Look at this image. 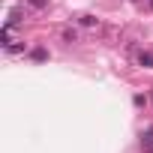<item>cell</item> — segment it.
Instances as JSON below:
<instances>
[{"label":"cell","mask_w":153,"mask_h":153,"mask_svg":"<svg viewBox=\"0 0 153 153\" xmlns=\"http://www.w3.org/2000/svg\"><path fill=\"white\" fill-rule=\"evenodd\" d=\"M147 132H150V135H153V126H150V129H147Z\"/></svg>","instance_id":"cell-6"},{"label":"cell","mask_w":153,"mask_h":153,"mask_svg":"<svg viewBox=\"0 0 153 153\" xmlns=\"http://www.w3.org/2000/svg\"><path fill=\"white\" fill-rule=\"evenodd\" d=\"M81 24H84V27H93L96 18H93V15H81Z\"/></svg>","instance_id":"cell-4"},{"label":"cell","mask_w":153,"mask_h":153,"mask_svg":"<svg viewBox=\"0 0 153 153\" xmlns=\"http://www.w3.org/2000/svg\"><path fill=\"white\" fill-rule=\"evenodd\" d=\"M150 6H153V0H150Z\"/></svg>","instance_id":"cell-7"},{"label":"cell","mask_w":153,"mask_h":153,"mask_svg":"<svg viewBox=\"0 0 153 153\" xmlns=\"http://www.w3.org/2000/svg\"><path fill=\"white\" fill-rule=\"evenodd\" d=\"M30 57H33V60H45V57H48V51H45V48H33V54H30Z\"/></svg>","instance_id":"cell-2"},{"label":"cell","mask_w":153,"mask_h":153,"mask_svg":"<svg viewBox=\"0 0 153 153\" xmlns=\"http://www.w3.org/2000/svg\"><path fill=\"white\" fill-rule=\"evenodd\" d=\"M75 39H78L75 30H63V42H75Z\"/></svg>","instance_id":"cell-3"},{"label":"cell","mask_w":153,"mask_h":153,"mask_svg":"<svg viewBox=\"0 0 153 153\" xmlns=\"http://www.w3.org/2000/svg\"><path fill=\"white\" fill-rule=\"evenodd\" d=\"M138 63L147 66V69H153V54H150V51H141V54H138Z\"/></svg>","instance_id":"cell-1"},{"label":"cell","mask_w":153,"mask_h":153,"mask_svg":"<svg viewBox=\"0 0 153 153\" xmlns=\"http://www.w3.org/2000/svg\"><path fill=\"white\" fill-rule=\"evenodd\" d=\"M27 3H30L33 9H45V3H48V0H27Z\"/></svg>","instance_id":"cell-5"}]
</instances>
